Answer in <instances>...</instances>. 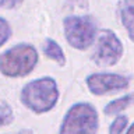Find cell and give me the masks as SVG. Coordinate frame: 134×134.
Returning <instances> with one entry per match:
<instances>
[{
    "mask_svg": "<svg viewBox=\"0 0 134 134\" xmlns=\"http://www.w3.org/2000/svg\"><path fill=\"white\" fill-rule=\"evenodd\" d=\"M59 99L57 84L50 77L29 81L21 91V102L34 113H46L54 108Z\"/></svg>",
    "mask_w": 134,
    "mask_h": 134,
    "instance_id": "6da1fadb",
    "label": "cell"
},
{
    "mask_svg": "<svg viewBox=\"0 0 134 134\" xmlns=\"http://www.w3.org/2000/svg\"><path fill=\"white\" fill-rule=\"evenodd\" d=\"M38 52L32 45L20 43L0 54V73L6 77H25L35 69Z\"/></svg>",
    "mask_w": 134,
    "mask_h": 134,
    "instance_id": "7a4b0ae2",
    "label": "cell"
},
{
    "mask_svg": "<svg viewBox=\"0 0 134 134\" xmlns=\"http://www.w3.org/2000/svg\"><path fill=\"white\" fill-rule=\"evenodd\" d=\"M98 113L90 103L73 105L63 117L60 134H96Z\"/></svg>",
    "mask_w": 134,
    "mask_h": 134,
    "instance_id": "3957f363",
    "label": "cell"
},
{
    "mask_svg": "<svg viewBox=\"0 0 134 134\" xmlns=\"http://www.w3.org/2000/svg\"><path fill=\"white\" fill-rule=\"evenodd\" d=\"M67 42L75 49H87L92 45L96 35V27L88 15H70L63 23Z\"/></svg>",
    "mask_w": 134,
    "mask_h": 134,
    "instance_id": "277c9868",
    "label": "cell"
},
{
    "mask_svg": "<svg viewBox=\"0 0 134 134\" xmlns=\"http://www.w3.org/2000/svg\"><path fill=\"white\" fill-rule=\"evenodd\" d=\"M123 54V45L110 29H102L96 41L94 62L98 66H113Z\"/></svg>",
    "mask_w": 134,
    "mask_h": 134,
    "instance_id": "5b68a950",
    "label": "cell"
},
{
    "mask_svg": "<svg viewBox=\"0 0 134 134\" xmlns=\"http://www.w3.org/2000/svg\"><path fill=\"white\" fill-rule=\"evenodd\" d=\"M87 87L95 95H106L112 92L126 90L129 87V78L115 73H96L88 75Z\"/></svg>",
    "mask_w": 134,
    "mask_h": 134,
    "instance_id": "8992f818",
    "label": "cell"
},
{
    "mask_svg": "<svg viewBox=\"0 0 134 134\" xmlns=\"http://www.w3.org/2000/svg\"><path fill=\"white\" fill-rule=\"evenodd\" d=\"M120 18L130 39L134 42V0H123L120 3Z\"/></svg>",
    "mask_w": 134,
    "mask_h": 134,
    "instance_id": "52a82bcc",
    "label": "cell"
},
{
    "mask_svg": "<svg viewBox=\"0 0 134 134\" xmlns=\"http://www.w3.org/2000/svg\"><path fill=\"white\" fill-rule=\"evenodd\" d=\"M43 52H45V54L50 59V60H54L57 64H60V66L66 64L64 53H63L60 46L56 43V41L48 38V39L45 41V43H43Z\"/></svg>",
    "mask_w": 134,
    "mask_h": 134,
    "instance_id": "ba28073f",
    "label": "cell"
},
{
    "mask_svg": "<svg viewBox=\"0 0 134 134\" xmlns=\"http://www.w3.org/2000/svg\"><path fill=\"white\" fill-rule=\"evenodd\" d=\"M131 103H134V94H127L119 99H115L112 102H109L105 106L103 112H105V115H117L121 110H124L126 108H129Z\"/></svg>",
    "mask_w": 134,
    "mask_h": 134,
    "instance_id": "9c48e42d",
    "label": "cell"
},
{
    "mask_svg": "<svg viewBox=\"0 0 134 134\" xmlns=\"http://www.w3.org/2000/svg\"><path fill=\"white\" fill-rule=\"evenodd\" d=\"M13 119H14V113L11 106L4 100H0V127L10 124Z\"/></svg>",
    "mask_w": 134,
    "mask_h": 134,
    "instance_id": "30bf717a",
    "label": "cell"
},
{
    "mask_svg": "<svg viewBox=\"0 0 134 134\" xmlns=\"http://www.w3.org/2000/svg\"><path fill=\"white\" fill-rule=\"evenodd\" d=\"M11 36V27L6 18L0 17V46H3Z\"/></svg>",
    "mask_w": 134,
    "mask_h": 134,
    "instance_id": "8fae6325",
    "label": "cell"
},
{
    "mask_svg": "<svg viewBox=\"0 0 134 134\" xmlns=\"http://www.w3.org/2000/svg\"><path fill=\"white\" fill-rule=\"evenodd\" d=\"M127 126V117L126 116H117L113 123L109 127V134H121L124 127Z\"/></svg>",
    "mask_w": 134,
    "mask_h": 134,
    "instance_id": "7c38bea8",
    "label": "cell"
},
{
    "mask_svg": "<svg viewBox=\"0 0 134 134\" xmlns=\"http://www.w3.org/2000/svg\"><path fill=\"white\" fill-rule=\"evenodd\" d=\"M23 3V0H0V8L3 10H11V8L18 7Z\"/></svg>",
    "mask_w": 134,
    "mask_h": 134,
    "instance_id": "4fadbf2b",
    "label": "cell"
},
{
    "mask_svg": "<svg viewBox=\"0 0 134 134\" xmlns=\"http://www.w3.org/2000/svg\"><path fill=\"white\" fill-rule=\"evenodd\" d=\"M17 134H34L31 130H21V131H18Z\"/></svg>",
    "mask_w": 134,
    "mask_h": 134,
    "instance_id": "5bb4252c",
    "label": "cell"
},
{
    "mask_svg": "<svg viewBox=\"0 0 134 134\" xmlns=\"http://www.w3.org/2000/svg\"><path fill=\"white\" fill-rule=\"evenodd\" d=\"M126 134H134V123L130 126V129L127 130V133H126Z\"/></svg>",
    "mask_w": 134,
    "mask_h": 134,
    "instance_id": "9a60e30c",
    "label": "cell"
}]
</instances>
